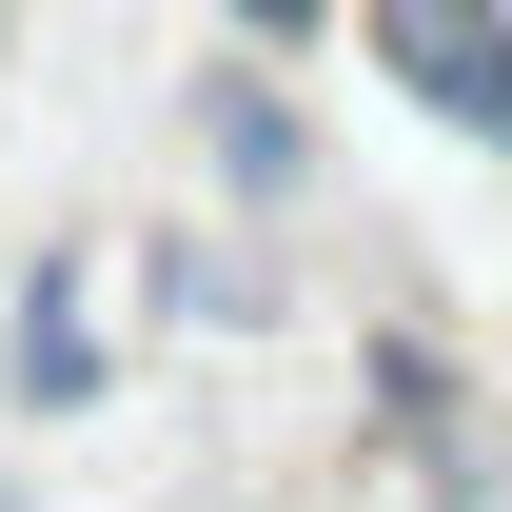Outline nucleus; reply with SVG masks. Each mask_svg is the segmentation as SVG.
Here are the masks:
<instances>
[{"label": "nucleus", "instance_id": "1", "mask_svg": "<svg viewBox=\"0 0 512 512\" xmlns=\"http://www.w3.org/2000/svg\"><path fill=\"white\" fill-rule=\"evenodd\" d=\"M355 40L414 119H453L473 158H512V0H355Z\"/></svg>", "mask_w": 512, "mask_h": 512}, {"label": "nucleus", "instance_id": "5", "mask_svg": "<svg viewBox=\"0 0 512 512\" xmlns=\"http://www.w3.org/2000/svg\"><path fill=\"white\" fill-rule=\"evenodd\" d=\"M0 512H20V473H0Z\"/></svg>", "mask_w": 512, "mask_h": 512}, {"label": "nucleus", "instance_id": "4", "mask_svg": "<svg viewBox=\"0 0 512 512\" xmlns=\"http://www.w3.org/2000/svg\"><path fill=\"white\" fill-rule=\"evenodd\" d=\"M335 20H355V0H217V40H237V60H296V40H335Z\"/></svg>", "mask_w": 512, "mask_h": 512}, {"label": "nucleus", "instance_id": "3", "mask_svg": "<svg viewBox=\"0 0 512 512\" xmlns=\"http://www.w3.org/2000/svg\"><path fill=\"white\" fill-rule=\"evenodd\" d=\"M0 394H20V414H99V394H119V335H99V296H79L60 256H40L20 316H0Z\"/></svg>", "mask_w": 512, "mask_h": 512}, {"label": "nucleus", "instance_id": "2", "mask_svg": "<svg viewBox=\"0 0 512 512\" xmlns=\"http://www.w3.org/2000/svg\"><path fill=\"white\" fill-rule=\"evenodd\" d=\"M178 119H197V178L237 197V217H296V197H316V119H296V79H276V60H237V40H217Z\"/></svg>", "mask_w": 512, "mask_h": 512}]
</instances>
